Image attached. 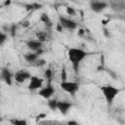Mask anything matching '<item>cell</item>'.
Instances as JSON below:
<instances>
[{"mask_svg": "<svg viewBox=\"0 0 125 125\" xmlns=\"http://www.w3.org/2000/svg\"><path fill=\"white\" fill-rule=\"evenodd\" d=\"M13 125H28L27 121L22 118H14L11 120Z\"/></svg>", "mask_w": 125, "mask_h": 125, "instance_id": "16", "label": "cell"}, {"mask_svg": "<svg viewBox=\"0 0 125 125\" xmlns=\"http://www.w3.org/2000/svg\"><path fill=\"white\" fill-rule=\"evenodd\" d=\"M87 56H88V53L85 50L80 49V48L72 47V48H69L68 51H67L68 60L71 62V64H72L73 68L75 69V71H77L79 64L87 58Z\"/></svg>", "mask_w": 125, "mask_h": 125, "instance_id": "1", "label": "cell"}, {"mask_svg": "<svg viewBox=\"0 0 125 125\" xmlns=\"http://www.w3.org/2000/svg\"><path fill=\"white\" fill-rule=\"evenodd\" d=\"M67 125H78V123L74 120H70V121L67 122Z\"/></svg>", "mask_w": 125, "mask_h": 125, "instance_id": "23", "label": "cell"}, {"mask_svg": "<svg viewBox=\"0 0 125 125\" xmlns=\"http://www.w3.org/2000/svg\"><path fill=\"white\" fill-rule=\"evenodd\" d=\"M72 107V104L68 101H59L58 103V110L62 114V115H65L69 112L70 108Z\"/></svg>", "mask_w": 125, "mask_h": 125, "instance_id": "10", "label": "cell"}, {"mask_svg": "<svg viewBox=\"0 0 125 125\" xmlns=\"http://www.w3.org/2000/svg\"><path fill=\"white\" fill-rule=\"evenodd\" d=\"M58 103H59V100L57 99H50L48 100L47 102V104H48V107L52 110H55L58 108Z\"/></svg>", "mask_w": 125, "mask_h": 125, "instance_id": "15", "label": "cell"}, {"mask_svg": "<svg viewBox=\"0 0 125 125\" xmlns=\"http://www.w3.org/2000/svg\"><path fill=\"white\" fill-rule=\"evenodd\" d=\"M31 77H32V74L27 69H20L14 73V80L19 84H21L26 82L27 80H30Z\"/></svg>", "mask_w": 125, "mask_h": 125, "instance_id": "5", "label": "cell"}, {"mask_svg": "<svg viewBox=\"0 0 125 125\" xmlns=\"http://www.w3.org/2000/svg\"><path fill=\"white\" fill-rule=\"evenodd\" d=\"M66 77H67L66 71H65L64 68H62V72H61V79H62V81H66Z\"/></svg>", "mask_w": 125, "mask_h": 125, "instance_id": "20", "label": "cell"}, {"mask_svg": "<svg viewBox=\"0 0 125 125\" xmlns=\"http://www.w3.org/2000/svg\"><path fill=\"white\" fill-rule=\"evenodd\" d=\"M44 77L49 81V83H50V81H51V79H52V77H53V70L51 69V68H47V69H45V71H44Z\"/></svg>", "mask_w": 125, "mask_h": 125, "instance_id": "17", "label": "cell"}, {"mask_svg": "<svg viewBox=\"0 0 125 125\" xmlns=\"http://www.w3.org/2000/svg\"><path fill=\"white\" fill-rule=\"evenodd\" d=\"M66 14L68 16H74L76 14V11L73 9V8H70V7H67L66 8Z\"/></svg>", "mask_w": 125, "mask_h": 125, "instance_id": "19", "label": "cell"}, {"mask_svg": "<svg viewBox=\"0 0 125 125\" xmlns=\"http://www.w3.org/2000/svg\"><path fill=\"white\" fill-rule=\"evenodd\" d=\"M59 23L62 26V28L67 29V30H74L78 26L77 22L74 20H72L69 17H64V16L59 17Z\"/></svg>", "mask_w": 125, "mask_h": 125, "instance_id": "4", "label": "cell"}, {"mask_svg": "<svg viewBox=\"0 0 125 125\" xmlns=\"http://www.w3.org/2000/svg\"><path fill=\"white\" fill-rule=\"evenodd\" d=\"M101 92L107 104H112V103L114 102L115 98L119 95L120 93V89L113 86V85H110V84H105V85H103L101 87Z\"/></svg>", "mask_w": 125, "mask_h": 125, "instance_id": "2", "label": "cell"}, {"mask_svg": "<svg viewBox=\"0 0 125 125\" xmlns=\"http://www.w3.org/2000/svg\"><path fill=\"white\" fill-rule=\"evenodd\" d=\"M56 29H57V31H59V32H61V31H62V26L60 24V23H58L57 24V26H56Z\"/></svg>", "mask_w": 125, "mask_h": 125, "instance_id": "22", "label": "cell"}, {"mask_svg": "<svg viewBox=\"0 0 125 125\" xmlns=\"http://www.w3.org/2000/svg\"><path fill=\"white\" fill-rule=\"evenodd\" d=\"M0 77H1L2 81H4L8 86H11V85L13 84L14 74H12V72H11L7 67H3V68L1 69Z\"/></svg>", "mask_w": 125, "mask_h": 125, "instance_id": "8", "label": "cell"}, {"mask_svg": "<svg viewBox=\"0 0 125 125\" xmlns=\"http://www.w3.org/2000/svg\"><path fill=\"white\" fill-rule=\"evenodd\" d=\"M107 7V3L104 1H92L90 2V8L95 13H101Z\"/></svg>", "mask_w": 125, "mask_h": 125, "instance_id": "11", "label": "cell"}, {"mask_svg": "<svg viewBox=\"0 0 125 125\" xmlns=\"http://www.w3.org/2000/svg\"><path fill=\"white\" fill-rule=\"evenodd\" d=\"M40 21H43V22L46 24V26H48V27H51V26H52V21H51L50 17H49L47 14L43 13V14L41 15V17H40Z\"/></svg>", "mask_w": 125, "mask_h": 125, "instance_id": "14", "label": "cell"}, {"mask_svg": "<svg viewBox=\"0 0 125 125\" xmlns=\"http://www.w3.org/2000/svg\"><path fill=\"white\" fill-rule=\"evenodd\" d=\"M35 37H36V39H38L39 41L44 43L48 39V33L46 31H37L35 33Z\"/></svg>", "mask_w": 125, "mask_h": 125, "instance_id": "13", "label": "cell"}, {"mask_svg": "<svg viewBox=\"0 0 125 125\" xmlns=\"http://www.w3.org/2000/svg\"><path fill=\"white\" fill-rule=\"evenodd\" d=\"M43 83H44L43 78H41L39 76H36V75H32V77L29 80L27 88L30 91H37V90L39 91L43 87Z\"/></svg>", "mask_w": 125, "mask_h": 125, "instance_id": "6", "label": "cell"}, {"mask_svg": "<svg viewBox=\"0 0 125 125\" xmlns=\"http://www.w3.org/2000/svg\"><path fill=\"white\" fill-rule=\"evenodd\" d=\"M23 59L26 62H29V63H34L37 62V60L39 59V55L35 52H28L26 54L23 55Z\"/></svg>", "mask_w": 125, "mask_h": 125, "instance_id": "12", "label": "cell"}, {"mask_svg": "<svg viewBox=\"0 0 125 125\" xmlns=\"http://www.w3.org/2000/svg\"><path fill=\"white\" fill-rule=\"evenodd\" d=\"M16 29H17V26H16L15 24H13V25H11V26L9 27V31H8V32H10L12 36H14V35H15V31H16Z\"/></svg>", "mask_w": 125, "mask_h": 125, "instance_id": "21", "label": "cell"}, {"mask_svg": "<svg viewBox=\"0 0 125 125\" xmlns=\"http://www.w3.org/2000/svg\"><path fill=\"white\" fill-rule=\"evenodd\" d=\"M55 92H56V90H55V88L52 86V84H51V83H48L46 86H43V87L38 91V95H39L40 97L46 99V100H50V99H52V97L54 96Z\"/></svg>", "mask_w": 125, "mask_h": 125, "instance_id": "7", "label": "cell"}, {"mask_svg": "<svg viewBox=\"0 0 125 125\" xmlns=\"http://www.w3.org/2000/svg\"><path fill=\"white\" fill-rule=\"evenodd\" d=\"M79 83L75 81H62L60 83V87L62 91H64L67 94L74 95L79 90Z\"/></svg>", "mask_w": 125, "mask_h": 125, "instance_id": "3", "label": "cell"}, {"mask_svg": "<svg viewBox=\"0 0 125 125\" xmlns=\"http://www.w3.org/2000/svg\"><path fill=\"white\" fill-rule=\"evenodd\" d=\"M7 39H8V34L2 30V31L0 32V45L3 46Z\"/></svg>", "mask_w": 125, "mask_h": 125, "instance_id": "18", "label": "cell"}, {"mask_svg": "<svg viewBox=\"0 0 125 125\" xmlns=\"http://www.w3.org/2000/svg\"><path fill=\"white\" fill-rule=\"evenodd\" d=\"M25 44H26V47L30 50V52H35L36 53L37 51L42 49L44 43L35 38V39H29L28 41H26Z\"/></svg>", "mask_w": 125, "mask_h": 125, "instance_id": "9", "label": "cell"}]
</instances>
